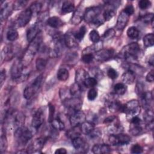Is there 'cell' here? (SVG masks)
<instances>
[{"mask_svg":"<svg viewBox=\"0 0 154 154\" xmlns=\"http://www.w3.org/2000/svg\"><path fill=\"white\" fill-rule=\"evenodd\" d=\"M79 128L81 131V133L88 135L94 128L93 123L91 122H84L81 125H79Z\"/></svg>","mask_w":154,"mask_h":154,"instance_id":"cell-25","label":"cell"},{"mask_svg":"<svg viewBox=\"0 0 154 154\" xmlns=\"http://www.w3.org/2000/svg\"><path fill=\"white\" fill-rule=\"evenodd\" d=\"M47 141L46 137H39L36 138L31 146V150L33 152L40 150L44 146Z\"/></svg>","mask_w":154,"mask_h":154,"instance_id":"cell-20","label":"cell"},{"mask_svg":"<svg viewBox=\"0 0 154 154\" xmlns=\"http://www.w3.org/2000/svg\"><path fill=\"white\" fill-rule=\"evenodd\" d=\"M128 70L132 72L135 74H136V73L141 74L145 70V69H144V68H143V67H141L139 65H137L136 64H132V63L128 64Z\"/></svg>","mask_w":154,"mask_h":154,"instance_id":"cell-33","label":"cell"},{"mask_svg":"<svg viewBox=\"0 0 154 154\" xmlns=\"http://www.w3.org/2000/svg\"><path fill=\"white\" fill-rule=\"evenodd\" d=\"M143 151V147L138 144H134L131 148V152L132 153H141Z\"/></svg>","mask_w":154,"mask_h":154,"instance_id":"cell-54","label":"cell"},{"mask_svg":"<svg viewBox=\"0 0 154 154\" xmlns=\"http://www.w3.org/2000/svg\"><path fill=\"white\" fill-rule=\"evenodd\" d=\"M143 131L142 122L140 123H131L129 132L133 135H138L141 134Z\"/></svg>","mask_w":154,"mask_h":154,"instance_id":"cell-27","label":"cell"},{"mask_svg":"<svg viewBox=\"0 0 154 154\" xmlns=\"http://www.w3.org/2000/svg\"><path fill=\"white\" fill-rule=\"evenodd\" d=\"M107 75L109 78L112 79H114L117 78V77L118 76V73L113 68H109L107 70Z\"/></svg>","mask_w":154,"mask_h":154,"instance_id":"cell-56","label":"cell"},{"mask_svg":"<svg viewBox=\"0 0 154 154\" xmlns=\"http://www.w3.org/2000/svg\"><path fill=\"white\" fill-rule=\"evenodd\" d=\"M1 153L4 152L7 148V140L5 135L2 134L1 136Z\"/></svg>","mask_w":154,"mask_h":154,"instance_id":"cell-49","label":"cell"},{"mask_svg":"<svg viewBox=\"0 0 154 154\" xmlns=\"http://www.w3.org/2000/svg\"><path fill=\"white\" fill-rule=\"evenodd\" d=\"M84 8L81 6H79L76 10H75L72 17V23L74 25L79 24L82 20L84 16L85 11L83 10Z\"/></svg>","mask_w":154,"mask_h":154,"instance_id":"cell-18","label":"cell"},{"mask_svg":"<svg viewBox=\"0 0 154 154\" xmlns=\"http://www.w3.org/2000/svg\"><path fill=\"white\" fill-rule=\"evenodd\" d=\"M135 91L136 93L140 96L141 95L144 91V84L142 82H137L136 84V87H135Z\"/></svg>","mask_w":154,"mask_h":154,"instance_id":"cell-53","label":"cell"},{"mask_svg":"<svg viewBox=\"0 0 154 154\" xmlns=\"http://www.w3.org/2000/svg\"><path fill=\"white\" fill-rule=\"evenodd\" d=\"M47 24L54 28H58L64 25L63 20L58 17L53 16L47 19Z\"/></svg>","mask_w":154,"mask_h":154,"instance_id":"cell-22","label":"cell"},{"mask_svg":"<svg viewBox=\"0 0 154 154\" xmlns=\"http://www.w3.org/2000/svg\"><path fill=\"white\" fill-rule=\"evenodd\" d=\"M72 143L74 148L80 152L85 153L88 150L89 146L88 143L80 137H78L72 139Z\"/></svg>","mask_w":154,"mask_h":154,"instance_id":"cell-11","label":"cell"},{"mask_svg":"<svg viewBox=\"0 0 154 154\" xmlns=\"http://www.w3.org/2000/svg\"><path fill=\"white\" fill-rule=\"evenodd\" d=\"M11 9H13V5L12 7H10L8 3H5L4 5H1L0 13L1 21L6 19L9 16V15H10V14L11 13Z\"/></svg>","mask_w":154,"mask_h":154,"instance_id":"cell-24","label":"cell"},{"mask_svg":"<svg viewBox=\"0 0 154 154\" xmlns=\"http://www.w3.org/2000/svg\"><path fill=\"white\" fill-rule=\"evenodd\" d=\"M121 112H124L126 114L127 117L130 119L138 116L140 112V102L137 100H131L128 101L124 105H122L121 108Z\"/></svg>","mask_w":154,"mask_h":154,"instance_id":"cell-4","label":"cell"},{"mask_svg":"<svg viewBox=\"0 0 154 154\" xmlns=\"http://www.w3.org/2000/svg\"><path fill=\"white\" fill-rule=\"evenodd\" d=\"M33 132L29 128L22 126L14 131V138L18 144L25 146L32 137Z\"/></svg>","mask_w":154,"mask_h":154,"instance_id":"cell-3","label":"cell"},{"mask_svg":"<svg viewBox=\"0 0 154 154\" xmlns=\"http://www.w3.org/2000/svg\"><path fill=\"white\" fill-rule=\"evenodd\" d=\"M144 120L146 122L147 126L150 129H152L153 128V112L151 109L146 110L145 113L144 114Z\"/></svg>","mask_w":154,"mask_h":154,"instance_id":"cell-21","label":"cell"},{"mask_svg":"<svg viewBox=\"0 0 154 154\" xmlns=\"http://www.w3.org/2000/svg\"><path fill=\"white\" fill-rule=\"evenodd\" d=\"M19 34L15 29H10L7 32V38L10 42L15 41L18 38Z\"/></svg>","mask_w":154,"mask_h":154,"instance_id":"cell-36","label":"cell"},{"mask_svg":"<svg viewBox=\"0 0 154 154\" xmlns=\"http://www.w3.org/2000/svg\"><path fill=\"white\" fill-rule=\"evenodd\" d=\"M67 153V150H66V149L64 148H59L57 149L55 152V154H65Z\"/></svg>","mask_w":154,"mask_h":154,"instance_id":"cell-61","label":"cell"},{"mask_svg":"<svg viewBox=\"0 0 154 154\" xmlns=\"http://www.w3.org/2000/svg\"><path fill=\"white\" fill-rule=\"evenodd\" d=\"M140 20L145 23H150L153 20V14L152 13H147L140 17Z\"/></svg>","mask_w":154,"mask_h":154,"instance_id":"cell-47","label":"cell"},{"mask_svg":"<svg viewBox=\"0 0 154 154\" xmlns=\"http://www.w3.org/2000/svg\"><path fill=\"white\" fill-rule=\"evenodd\" d=\"M129 16L126 14L123 11H122L117 17V20L116 23V28L118 30H123L126 26L129 21Z\"/></svg>","mask_w":154,"mask_h":154,"instance_id":"cell-15","label":"cell"},{"mask_svg":"<svg viewBox=\"0 0 154 154\" xmlns=\"http://www.w3.org/2000/svg\"><path fill=\"white\" fill-rule=\"evenodd\" d=\"M89 77L88 73L82 68H79L76 70L75 73V82L79 84L81 86H83L85 80Z\"/></svg>","mask_w":154,"mask_h":154,"instance_id":"cell-17","label":"cell"},{"mask_svg":"<svg viewBox=\"0 0 154 154\" xmlns=\"http://www.w3.org/2000/svg\"><path fill=\"white\" fill-rule=\"evenodd\" d=\"M75 8L74 2L72 1H65L63 2L61 10L64 13H69L73 11Z\"/></svg>","mask_w":154,"mask_h":154,"instance_id":"cell-28","label":"cell"},{"mask_svg":"<svg viewBox=\"0 0 154 154\" xmlns=\"http://www.w3.org/2000/svg\"><path fill=\"white\" fill-rule=\"evenodd\" d=\"M146 79L147 81H148V82H153V80H154V71H153V70H152L147 74V75L146 76Z\"/></svg>","mask_w":154,"mask_h":154,"instance_id":"cell-58","label":"cell"},{"mask_svg":"<svg viewBox=\"0 0 154 154\" xmlns=\"http://www.w3.org/2000/svg\"><path fill=\"white\" fill-rule=\"evenodd\" d=\"M126 34L129 38L135 39L139 36L140 32L137 28H136L135 26H131L128 29Z\"/></svg>","mask_w":154,"mask_h":154,"instance_id":"cell-34","label":"cell"},{"mask_svg":"<svg viewBox=\"0 0 154 154\" xmlns=\"http://www.w3.org/2000/svg\"><path fill=\"white\" fill-rule=\"evenodd\" d=\"M126 14H127L128 16H131L132 14H134V8L133 7L132 5L131 4H129V5H128L125 8L124 10H123Z\"/></svg>","mask_w":154,"mask_h":154,"instance_id":"cell-57","label":"cell"},{"mask_svg":"<svg viewBox=\"0 0 154 154\" xmlns=\"http://www.w3.org/2000/svg\"><path fill=\"white\" fill-rule=\"evenodd\" d=\"M89 38H90V40L93 43H96L99 42V41L100 40V35L97 31L93 29L90 31V32L89 34Z\"/></svg>","mask_w":154,"mask_h":154,"instance_id":"cell-44","label":"cell"},{"mask_svg":"<svg viewBox=\"0 0 154 154\" xmlns=\"http://www.w3.org/2000/svg\"><path fill=\"white\" fill-rule=\"evenodd\" d=\"M32 13L29 8L22 11L19 15L17 19V23L19 27L25 26L30 21Z\"/></svg>","mask_w":154,"mask_h":154,"instance_id":"cell-10","label":"cell"},{"mask_svg":"<svg viewBox=\"0 0 154 154\" xmlns=\"http://www.w3.org/2000/svg\"><path fill=\"white\" fill-rule=\"evenodd\" d=\"M64 43L66 44V46L69 48H76L78 45V40L76 39L74 33L71 32H67L64 37Z\"/></svg>","mask_w":154,"mask_h":154,"instance_id":"cell-16","label":"cell"},{"mask_svg":"<svg viewBox=\"0 0 154 154\" xmlns=\"http://www.w3.org/2000/svg\"><path fill=\"white\" fill-rule=\"evenodd\" d=\"M52 127L57 130V131H63L65 128L64 123L58 119H53V120L51 122Z\"/></svg>","mask_w":154,"mask_h":154,"instance_id":"cell-31","label":"cell"},{"mask_svg":"<svg viewBox=\"0 0 154 154\" xmlns=\"http://www.w3.org/2000/svg\"><path fill=\"white\" fill-rule=\"evenodd\" d=\"M97 96V90L95 88H91L89 90L88 94H87V97L88 99L90 100H94Z\"/></svg>","mask_w":154,"mask_h":154,"instance_id":"cell-50","label":"cell"},{"mask_svg":"<svg viewBox=\"0 0 154 154\" xmlns=\"http://www.w3.org/2000/svg\"><path fill=\"white\" fill-rule=\"evenodd\" d=\"M101 9L99 7H93L85 10L84 19L85 22L95 26H99L104 22V19L100 17Z\"/></svg>","mask_w":154,"mask_h":154,"instance_id":"cell-1","label":"cell"},{"mask_svg":"<svg viewBox=\"0 0 154 154\" xmlns=\"http://www.w3.org/2000/svg\"><path fill=\"white\" fill-rule=\"evenodd\" d=\"M122 79L124 84H132L135 79V74L130 70H128L122 75Z\"/></svg>","mask_w":154,"mask_h":154,"instance_id":"cell-23","label":"cell"},{"mask_svg":"<svg viewBox=\"0 0 154 154\" xmlns=\"http://www.w3.org/2000/svg\"><path fill=\"white\" fill-rule=\"evenodd\" d=\"M91 139L97 140L102 135V132L98 128H94L93 131L88 135Z\"/></svg>","mask_w":154,"mask_h":154,"instance_id":"cell-46","label":"cell"},{"mask_svg":"<svg viewBox=\"0 0 154 154\" xmlns=\"http://www.w3.org/2000/svg\"><path fill=\"white\" fill-rule=\"evenodd\" d=\"M92 152L95 154H106L111 152L110 147L106 144H98L93 146Z\"/></svg>","mask_w":154,"mask_h":154,"instance_id":"cell-19","label":"cell"},{"mask_svg":"<svg viewBox=\"0 0 154 154\" xmlns=\"http://www.w3.org/2000/svg\"><path fill=\"white\" fill-rule=\"evenodd\" d=\"M149 63L151 66H153V55H152L151 57H150V58H149Z\"/></svg>","mask_w":154,"mask_h":154,"instance_id":"cell-62","label":"cell"},{"mask_svg":"<svg viewBox=\"0 0 154 154\" xmlns=\"http://www.w3.org/2000/svg\"><path fill=\"white\" fill-rule=\"evenodd\" d=\"M63 104L66 108L72 111L73 112L80 110L82 106V102L80 98L72 96L64 99L63 100Z\"/></svg>","mask_w":154,"mask_h":154,"instance_id":"cell-7","label":"cell"},{"mask_svg":"<svg viewBox=\"0 0 154 154\" xmlns=\"http://www.w3.org/2000/svg\"><path fill=\"white\" fill-rule=\"evenodd\" d=\"M21 60L16 61L11 69V76L14 81L22 82L26 81L29 76V73L25 69Z\"/></svg>","mask_w":154,"mask_h":154,"instance_id":"cell-2","label":"cell"},{"mask_svg":"<svg viewBox=\"0 0 154 154\" xmlns=\"http://www.w3.org/2000/svg\"><path fill=\"white\" fill-rule=\"evenodd\" d=\"M42 80H43V76L42 75H40L34 79L33 82L31 84V85L34 88L35 92H37L38 90L40 88L42 82Z\"/></svg>","mask_w":154,"mask_h":154,"instance_id":"cell-41","label":"cell"},{"mask_svg":"<svg viewBox=\"0 0 154 154\" xmlns=\"http://www.w3.org/2000/svg\"><path fill=\"white\" fill-rule=\"evenodd\" d=\"M109 143L114 146L126 145L131 141V137L127 135L121 133L111 134L109 137Z\"/></svg>","mask_w":154,"mask_h":154,"instance_id":"cell-6","label":"cell"},{"mask_svg":"<svg viewBox=\"0 0 154 154\" xmlns=\"http://www.w3.org/2000/svg\"><path fill=\"white\" fill-rule=\"evenodd\" d=\"M143 43L146 47H151L154 45V35L153 33L146 34L143 38Z\"/></svg>","mask_w":154,"mask_h":154,"instance_id":"cell-32","label":"cell"},{"mask_svg":"<svg viewBox=\"0 0 154 154\" xmlns=\"http://www.w3.org/2000/svg\"><path fill=\"white\" fill-rule=\"evenodd\" d=\"M140 97L142 106L146 109H151V105L153 100V94L150 91H145L139 96Z\"/></svg>","mask_w":154,"mask_h":154,"instance_id":"cell-14","label":"cell"},{"mask_svg":"<svg viewBox=\"0 0 154 154\" xmlns=\"http://www.w3.org/2000/svg\"><path fill=\"white\" fill-rule=\"evenodd\" d=\"M115 14L114 10L112 8H108L105 10L102 14V17L105 21H109Z\"/></svg>","mask_w":154,"mask_h":154,"instance_id":"cell-42","label":"cell"},{"mask_svg":"<svg viewBox=\"0 0 154 154\" xmlns=\"http://www.w3.org/2000/svg\"><path fill=\"white\" fill-rule=\"evenodd\" d=\"M36 92L34 90V88L32 87V86L30 85L29 86H27L25 87V88L23 90V97L26 99H29L33 96Z\"/></svg>","mask_w":154,"mask_h":154,"instance_id":"cell-37","label":"cell"},{"mask_svg":"<svg viewBox=\"0 0 154 154\" xmlns=\"http://www.w3.org/2000/svg\"><path fill=\"white\" fill-rule=\"evenodd\" d=\"M47 64V60L42 58H38L35 61V67L38 71L43 70Z\"/></svg>","mask_w":154,"mask_h":154,"instance_id":"cell-38","label":"cell"},{"mask_svg":"<svg viewBox=\"0 0 154 154\" xmlns=\"http://www.w3.org/2000/svg\"><path fill=\"white\" fill-rule=\"evenodd\" d=\"M116 120V117L115 116H109L108 117H106L104 121H103V123L105 124H110L112 122H113L114 120Z\"/></svg>","mask_w":154,"mask_h":154,"instance_id":"cell-60","label":"cell"},{"mask_svg":"<svg viewBox=\"0 0 154 154\" xmlns=\"http://www.w3.org/2000/svg\"><path fill=\"white\" fill-rule=\"evenodd\" d=\"M82 91V87L78 83L75 82L71 86L69 92L71 96L80 98V96Z\"/></svg>","mask_w":154,"mask_h":154,"instance_id":"cell-26","label":"cell"},{"mask_svg":"<svg viewBox=\"0 0 154 154\" xmlns=\"http://www.w3.org/2000/svg\"><path fill=\"white\" fill-rule=\"evenodd\" d=\"M140 53V48L138 43H132L124 47L122 51L121 55L126 60H135L138 58Z\"/></svg>","mask_w":154,"mask_h":154,"instance_id":"cell-5","label":"cell"},{"mask_svg":"<svg viewBox=\"0 0 154 154\" xmlns=\"http://www.w3.org/2000/svg\"><path fill=\"white\" fill-rule=\"evenodd\" d=\"M126 86L123 83H117L114 87V91L116 94H124L126 91Z\"/></svg>","mask_w":154,"mask_h":154,"instance_id":"cell-35","label":"cell"},{"mask_svg":"<svg viewBox=\"0 0 154 154\" xmlns=\"http://www.w3.org/2000/svg\"><path fill=\"white\" fill-rule=\"evenodd\" d=\"M114 54L112 49H101L96 52L94 58L98 61L104 62L111 59Z\"/></svg>","mask_w":154,"mask_h":154,"instance_id":"cell-9","label":"cell"},{"mask_svg":"<svg viewBox=\"0 0 154 154\" xmlns=\"http://www.w3.org/2000/svg\"><path fill=\"white\" fill-rule=\"evenodd\" d=\"M94 55L91 54H85L82 57V61L86 64L90 63L94 59Z\"/></svg>","mask_w":154,"mask_h":154,"instance_id":"cell-51","label":"cell"},{"mask_svg":"<svg viewBox=\"0 0 154 154\" xmlns=\"http://www.w3.org/2000/svg\"><path fill=\"white\" fill-rule=\"evenodd\" d=\"M86 116L85 113L80 110L73 112L70 116L69 121L72 127L78 126L81 125L82 123L85 122Z\"/></svg>","mask_w":154,"mask_h":154,"instance_id":"cell-8","label":"cell"},{"mask_svg":"<svg viewBox=\"0 0 154 154\" xmlns=\"http://www.w3.org/2000/svg\"><path fill=\"white\" fill-rule=\"evenodd\" d=\"M28 1L25 0H17L15 1L13 3V8L14 10H19L23 9L25 5L27 4Z\"/></svg>","mask_w":154,"mask_h":154,"instance_id":"cell-40","label":"cell"},{"mask_svg":"<svg viewBox=\"0 0 154 154\" xmlns=\"http://www.w3.org/2000/svg\"><path fill=\"white\" fill-rule=\"evenodd\" d=\"M81 133V131L79 126H78L73 127L72 129H70L67 132L66 134H67V137H68L69 138L72 140L76 137H79Z\"/></svg>","mask_w":154,"mask_h":154,"instance_id":"cell-30","label":"cell"},{"mask_svg":"<svg viewBox=\"0 0 154 154\" xmlns=\"http://www.w3.org/2000/svg\"><path fill=\"white\" fill-rule=\"evenodd\" d=\"M115 34H116V31L114 29L109 28L104 32L102 37L104 40H109L115 35Z\"/></svg>","mask_w":154,"mask_h":154,"instance_id":"cell-48","label":"cell"},{"mask_svg":"<svg viewBox=\"0 0 154 154\" xmlns=\"http://www.w3.org/2000/svg\"><path fill=\"white\" fill-rule=\"evenodd\" d=\"M55 113V107L54 106L51 104L49 103V117H48V121L51 123L54 119V116Z\"/></svg>","mask_w":154,"mask_h":154,"instance_id":"cell-55","label":"cell"},{"mask_svg":"<svg viewBox=\"0 0 154 154\" xmlns=\"http://www.w3.org/2000/svg\"><path fill=\"white\" fill-rule=\"evenodd\" d=\"M86 31H87V29H86V28L85 26L82 25L80 27L79 29L78 30V32L74 33V35H75V37L76 38V39L78 40V41H81L84 37L85 33H86Z\"/></svg>","mask_w":154,"mask_h":154,"instance_id":"cell-43","label":"cell"},{"mask_svg":"<svg viewBox=\"0 0 154 154\" xmlns=\"http://www.w3.org/2000/svg\"><path fill=\"white\" fill-rule=\"evenodd\" d=\"M57 76L58 80L61 81H66L69 76V71L65 68H60L57 72Z\"/></svg>","mask_w":154,"mask_h":154,"instance_id":"cell-29","label":"cell"},{"mask_svg":"<svg viewBox=\"0 0 154 154\" xmlns=\"http://www.w3.org/2000/svg\"><path fill=\"white\" fill-rule=\"evenodd\" d=\"M45 114L42 109L40 108L34 114L32 119L31 125L33 128L37 129L44 122Z\"/></svg>","mask_w":154,"mask_h":154,"instance_id":"cell-12","label":"cell"},{"mask_svg":"<svg viewBox=\"0 0 154 154\" xmlns=\"http://www.w3.org/2000/svg\"><path fill=\"white\" fill-rule=\"evenodd\" d=\"M138 5L141 10H146L151 6V2L148 0H141L139 1Z\"/></svg>","mask_w":154,"mask_h":154,"instance_id":"cell-52","label":"cell"},{"mask_svg":"<svg viewBox=\"0 0 154 154\" xmlns=\"http://www.w3.org/2000/svg\"><path fill=\"white\" fill-rule=\"evenodd\" d=\"M97 83V81L96 78L89 76L84 82L83 86L85 87L86 88H93L95 85H96Z\"/></svg>","mask_w":154,"mask_h":154,"instance_id":"cell-39","label":"cell"},{"mask_svg":"<svg viewBox=\"0 0 154 154\" xmlns=\"http://www.w3.org/2000/svg\"><path fill=\"white\" fill-rule=\"evenodd\" d=\"M42 7V4L38 2H35L32 3L29 7V9L33 13H38L40 12Z\"/></svg>","mask_w":154,"mask_h":154,"instance_id":"cell-45","label":"cell"},{"mask_svg":"<svg viewBox=\"0 0 154 154\" xmlns=\"http://www.w3.org/2000/svg\"><path fill=\"white\" fill-rule=\"evenodd\" d=\"M42 25L40 22L35 23L33 26L29 28L26 32V38L29 43L34 40L35 37L40 33Z\"/></svg>","mask_w":154,"mask_h":154,"instance_id":"cell-13","label":"cell"},{"mask_svg":"<svg viewBox=\"0 0 154 154\" xmlns=\"http://www.w3.org/2000/svg\"><path fill=\"white\" fill-rule=\"evenodd\" d=\"M6 78V72L5 69H2L1 72V76H0V83H1V86L3 85L4 82L5 81Z\"/></svg>","mask_w":154,"mask_h":154,"instance_id":"cell-59","label":"cell"}]
</instances>
